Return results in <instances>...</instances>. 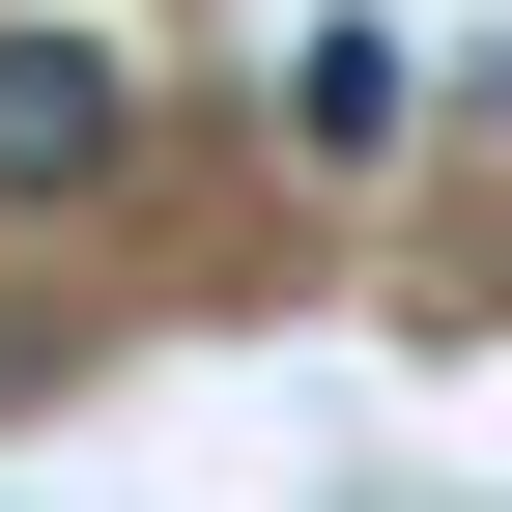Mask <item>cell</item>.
I'll use <instances>...</instances> for the list:
<instances>
[{
    "label": "cell",
    "instance_id": "1",
    "mask_svg": "<svg viewBox=\"0 0 512 512\" xmlns=\"http://www.w3.org/2000/svg\"><path fill=\"white\" fill-rule=\"evenodd\" d=\"M143 171V57L114 29H0V228L29 200H114Z\"/></svg>",
    "mask_w": 512,
    "mask_h": 512
},
{
    "label": "cell",
    "instance_id": "2",
    "mask_svg": "<svg viewBox=\"0 0 512 512\" xmlns=\"http://www.w3.org/2000/svg\"><path fill=\"white\" fill-rule=\"evenodd\" d=\"M285 143H313V171H370V143H399V29H370V0L285 57Z\"/></svg>",
    "mask_w": 512,
    "mask_h": 512
}]
</instances>
